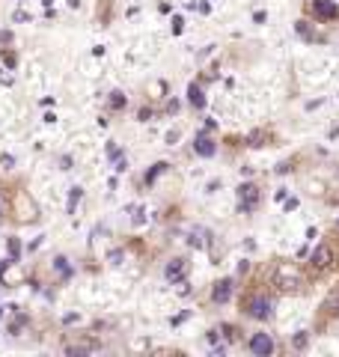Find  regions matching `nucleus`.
Masks as SVG:
<instances>
[{
    "label": "nucleus",
    "mask_w": 339,
    "mask_h": 357,
    "mask_svg": "<svg viewBox=\"0 0 339 357\" xmlns=\"http://www.w3.org/2000/svg\"><path fill=\"white\" fill-rule=\"evenodd\" d=\"M310 262H312V268H316V271H328V268L336 262V253H334V247H330V244H318V247L312 250Z\"/></svg>",
    "instance_id": "obj_1"
},
{
    "label": "nucleus",
    "mask_w": 339,
    "mask_h": 357,
    "mask_svg": "<svg viewBox=\"0 0 339 357\" xmlns=\"http://www.w3.org/2000/svg\"><path fill=\"white\" fill-rule=\"evenodd\" d=\"M256 206H259V188L256 184H241L238 188V208L241 212H256Z\"/></svg>",
    "instance_id": "obj_2"
},
{
    "label": "nucleus",
    "mask_w": 339,
    "mask_h": 357,
    "mask_svg": "<svg viewBox=\"0 0 339 357\" xmlns=\"http://www.w3.org/2000/svg\"><path fill=\"white\" fill-rule=\"evenodd\" d=\"M250 352L256 357L274 354V340H271L268 334H253V336H250Z\"/></svg>",
    "instance_id": "obj_3"
},
{
    "label": "nucleus",
    "mask_w": 339,
    "mask_h": 357,
    "mask_svg": "<svg viewBox=\"0 0 339 357\" xmlns=\"http://www.w3.org/2000/svg\"><path fill=\"white\" fill-rule=\"evenodd\" d=\"M277 286H280L282 292L298 289V271H294L292 265H280V271H277Z\"/></svg>",
    "instance_id": "obj_4"
},
{
    "label": "nucleus",
    "mask_w": 339,
    "mask_h": 357,
    "mask_svg": "<svg viewBox=\"0 0 339 357\" xmlns=\"http://www.w3.org/2000/svg\"><path fill=\"white\" fill-rule=\"evenodd\" d=\"M312 12H316L318 18H324V21L339 18V6H336V3H330V0H312Z\"/></svg>",
    "instance_id": "obj_5"
},
{
    "label": "nucleus",
    "mask_w": 339,
    "mask_h": 357,
    "mask_svg": "<svg viewBox=\"0 0 339 357\" xmlns=\"http://www.w3.org/2000/svg\"><path fill=\"white\" fill-rule=\"evenodd\" d=\"M184 274H188V262L184 259H172L167 268H164V277H167L170 283H182Z\"/></svg>",
    "instance_id": "obj_6"
},
{
    "label": "nucleus",
    "mask_w": 339,
    "mask_h": 357,
    "mask_svg": "<svg viewBox=\"0 0 339 357\" xmlns=\"http://www.w3.org/2000/svg\"><path fill=\"white\" fill-rule=\"evenodd\" d=\"M247 312H250L253 318H259V322H268V318H271V300H265V298H253Z\"/></svg>",
    "instance_id": "obj_7"
},
{
    "label": "nucleus",
    "mask_w": 339,
    "mask_h": 357,
    "mask_svg": "<svg viewBox=\"0 0 339 357\" xmlns=\"http://www.w3.org/2000/svg\"><path fill=\"white\" fill-rule=\"evenodd\" d=\"M194 152L202 155V158H212V155L218 152V146H214V140H212L208 134H196V140H194Z\"/></svg>",
    "instance_id": "obj_8"
},
{
    "label": "nucleus",
    "mask_w": 339,
    "mask_h": 357,
    "mask_svg": "<svg viewBox=\"0 0 339 357\" xmlns=\"http://www.w3.org/2000/svg\"><path fill=\"white\" fill-rule=\"evenodd\" d=\"M232 298V280H220V283H214V289H212V300L214 304H226Z\"/></svg>",
    "instance_id": "obj_9"
},
{
    "label": "nucleus",
    "mask_w": 339,
    "mask_h": 357,
    "mask_svg": "<svg viewBox=\"0 0 339 357\" xmlns=\"http://www.w3.org/2000/svg\"><path fill=\"white\" fill-rule=\"evenodd\" d=\"M188 102H190L196 110H202V108H206V92H202L196 84H190V86H188Z\"/></svg>",
    "instance_id": "obj_10"
},
{
    "label": "nucleus",
    "mask_w": 339,
    "mask_h": 357,
    "mask_svg": "<svg viewBox=\"0 0 339 357\" xmlns=\"http://www.w3.org/2000/svg\"><path fill=\"white\" fill-rule=\"evenodd\" d=\"M324 312H328V316H339V289L324 300Z\"/></svg>",
    "instance_id": "obj_11"
},
{
    "label": "nucleus",
    "mask_w": 339,
    "mask_h": 357,
    "mask_svg": "<svg viewBox=\"0 0 339 357\" xmlns=\"http://www.w3.org/2000/svg\"><path fill=\"white\" fill-rule=\"evenodd\" d=\"M125 104H128V96H125V92H119V90L110 92V108H113V110H122Z\"/></svg>",
    "instance_id": "obj_12"
},
{
    "label": "nucleus",
    "mask_w": 339,
    "mask_h": 357,
    "mask_svg": "<svg viewBox=\"0 0 339 357\" xmlns=\"http://www.w3.org/2000/svg\"><path fill=\"white\" fill-rule=\"evenodd\" d=\"M80 196H84V188H78V184H74V188L68 190V214L74 212V206L80 202Z\"/></svg>",
    "instance_id": "obj_13"
},
{
    "label": "nucleus",
    "mask_w": 339,
    "mask_h": 357,
    "mask_svg": "<svg viewBox=\"0 0 339 357\" xmlns=\"http://www.w3.org/2000/svg\"><path fill=\"white\" fill-rule=\"evenodd\" d=\"M164 170H167V164H164V161H161V164H155V170H149V173H146V182H152V178L158 176V173H164Z\"/></svg>",
    "instance_id": "obj_14"
},
{
    "label": "nucleus",
    "mask_w": 339,
    "mask_h": 357,
    "mask_svg": "<svg viewBox=\"0 0 339 357\" xmlns=\"http://www.w3.org/2000/svg\"><path fill=\"white\" fill-rule=\"evenodd\" d=\"M56 268H60V274H62V277H68V274H72V268L66 265V259H62V256L56 259Z\"/></svg>",
    "instance_id": "obj_15"
},
{
    "label": "nucleus",
    "mask_w": 339,
    "mask_h": 357,
    "mask_svg": "<svg viewBox=\"0 0 339 357\" xmlns=\"http://www.w3.org/2000/svg\"><path fill=\"white\" fill-rule=\"evenodd\" d=\"M294 348H298V352L306 348V334H298V336H294Z\"/></svg>",
    "instance_id": "obj_16"
},
{
    "label": "nucleus",
    "mask_w": 339,
    "mask_h": 357,
    "mask_svg": "<svg viewBox=\"0 0 339 357\" xmlns=\"http://www.w3.org/2000/svg\"><path fill=\"white\" fill-rule=\"evenodd\" d=\"M262 137H265V134H262V131H253V134H250V146H262V143H259V140H262Z\"/></svg>",
    "instance_id": "obj_17"
},
{
    "label": "nucleus",
    "mask_w": 339,
    "mask_h": 357,
    "mask_svg": "<svg viewBox=\"0 0 339 357\" xmlns=\"http://www.w3.org/2000/svg\"><path fill=\"white\" fill-rule=\"evenodd\" d=\"M128 170V161L125 158H116V173H125Z\"/></svg>",
    "instance_id": "obj_18"
},
{
    "label": "nucleus",
    "mask_w": 339,
    "mask_h": 357,
    "mask_svg": "<svg viewBox=\"0 0 339 357\" xmlns=\"http://www.w3.org/2000/svg\"><path fill=\"white\" fill-rule=\"evenodd\" d=\"M9 253H12V259H18V241L15 238H9Z\"/></svg>",
    "instance_id": "obj_19"
},
{
    "label": "nucleus",
    "mask_w": 339,
    "mask_h": 357,
    "mask_svg": "<svg viewBox=\"0 0 339 357\" xmlns=\"http://www.w3.org/2000/svg\"><path fill=\"white\" fill-rule=\"evenodd\" d=\"M0 164H3V167H12V164H15V158H12V155H3V158H0Z\"/></svg>",
    "instance_id": "obj_20"
},
{
    "label": "nucleus",
    "mask_w": 339,
    "mask_h": 357,
    "mask_svg": "<svg viewBox=\"0 0 339 357\" xmlns=\"http://www.w3.org/2000/svg\"><path fill=\"white\" fill-rule=\"evenodd\" d=\"M3 60H6V66H9V68L15 66V54H3Z\"/></svg>",
    "instance_id": "obj_21"
},
{
    "label": "nucleus",
    "mask_w": 339,
    "mask_h": 357,
    "mask_svg": "<svg viewBox=\"0 0 339 357\" xmlns=\"http://www.w3.org/2000/svg\"><path fill=\"white\" fill-rule=\"evenodd\" d=\"M336 230H339V218H336Z\"/></svg>",
    "instance_id": "obj_22"
},
{
    "label": "nucleus",
    "mask_w": 339,
    "mask_h": 357,
    "mask_svg": "<svg viewBox=\"0 0 339 357\" xmlns=\"http://www.w3.org/2000/svg\"><path fill=\"white\" fill-rule=\"evenodd\" d=\"M0 316H3V310H0Z\"/></svg>",
    "instance_id": "obj_23"
}]
</instances>
